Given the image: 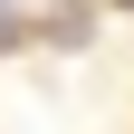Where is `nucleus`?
<instances>
[]
</instances>
